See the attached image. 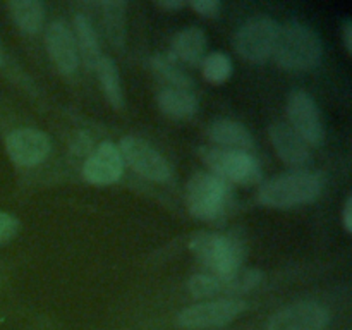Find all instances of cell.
Listing matches in <instances>:
<instances>
[{
    "label": "cell",
    "instance_id": "277c9868",
    "mask_svg": "<svg viewBox=\"0 0 352 330\" xmlns=\"http://www.w3.org/2000/svg\"><path fill=\"white\" fill-rule=\"evenodd\" d=\"M199 157L212 170V174L226 181L227 184L234 182V184L251 186L260 182L263 177L260 162L248 151L203 146L199 148Z\"/></svg>",
    "mask_w": 352,
    "mask_h": 330
},
{
    "label": "cell",
    "instance_id": "e0dca14e",
    "mask_svg": "<svg viewBox=\"0 0 352 330\" xmlns=\"http://www.w3.org/2000/svg\"><path fill=\"white\" fill-rule=\"evenodd\" d=\"M157 103L162 112L172 119H189L198 110V98L191 89L164 88L157 95Z\"/></svg>",
    "mask_w": 352,
    "mask_h": 330
},
{
    "label": "cell",
    "instance_id": "1f68e13d",
    "mask_svg": "<svg viewBox=\"0 0 352 330\" xmlns=\"http://www.w3.org/2000/svg\"><path fill=\"white\" fill-rule=\"evenodd\" d=\"M0 64H2V54H0Z\"/></svg>",
    "mask_w": 352,
    "mask_h": 330
},
{
    "label": "cell",
    "instance_id": "83f0119b",
    "mask_svg": "<svg viewBox=\"0 0 352 330\" xmlns=\"http://www.w3.org/2000/svg\"><path fill=\"white\" fill-rule=\"evenodd\" d=\"M91 151V140L86 134L79 133L72 141V153L76 155H88Z\"/></svg>",
    "mask_w": 352,
    "mask_h": 330
},
{
    "label": "cell",
    "instance_id": "f1b7e54d",
    "mask_svg": "<svg viewBox=\"0 0 352 330\" xmlns=\"http://www.w3.org/2000/svg\"><path fill=\"white\" fill-rule=\"evenodd\" d=\"M342 222L346 232H352V198L349 196L344 205V213H342Z\"/></svg>",
    "mask_w": 352,
    "mask_h": 330
},
{
    "label": "cell",
    "instance_id": "7402d4cb",
    "mask_svg": "<svg viewBox=\"0 0 352 330\" xmlns=\"http://www.w3.org/2000/svg\"><path fill=\"white\" fill-rule=\"evenodd\" d=\"M151 69L167 85L165 88H192V79L179 67L177 60L172 55H155L151 58Z\"/></svg>",
    "mask_w": 352,
    "mask_h": 330
},
{
    "label": "cell",
    "instance_id": "8992f818",
    "mask_svg": "<svg viewBox=\"0 0 352 330\" xmlns=\"http://www.w3.org/2000/svg\"><path fill=\"white\" fill-rule=\"evenodd\" d=\"M246 309V302L234 298H220L196 302L177 315V325L186 330H208L229 325Z\"/></svg>",
    "mask_w": 352,
    "mask_h": 330
},
{
    "label": "cell",
    "instance_id": "44dd1931",
    "mask_svg": "<svg viewBox=\"0 0 352 330\" xmlns=\"http://www.w3.org/2000/svg\"><path fill=\"white\" fill-rule=\"evenodd\" d=\"M103 7V24L109 40L113 47L122 48L126 41V2L122 0H107Z\"/></svg>",
    "mask_w": 352,
    "mask_h": 330
},
{
    "label": "cell",
    "instance_id": "f546056e",
    "mask_svg": "<svg viewBox=\"0 0 352 330\" xmlns=\"http://www.w3.org/2000/svg\"><path fill=\"white\" fill-rule=\"evenodd\" d=\"M157 6L160 7V9L177 10V9H182V7L188 6V2H184V0H158Z\"/></svg>",
    "mask_w": 352,
    "mask_h": 330
},
{
    "label": "cell",
    "instance_id": "5bb4252c",
    "mask_svg": "<svg viewBox=\"0 0 352 330\" xmlns=\"http://www.w3.org/2000/svg\"><path fill=\"white\" fill-rule=\"evenodd\" d=\"M270 140L275 151L291 167H302L311 160V150L309 144L296 133L291 124L274 122L270 126Z\"/></svg>",
    "mask_w": 352,
    "mask_h": 330
},
{
    "label": "cell",
    "instance_id": "d6986e66",
    "mask_svg": "<svg viewBox=\"0 0 352 330\" xmlns=\"http://www.w3.org/2000/svg\"><path fill=\"white\" fill-rule=\"evenodd\" d=\"M7 7L14 23L24 33L34 34L43 26L45 6L40 0H12Z\"/></svg>",
    "mask_w": 352,
    "mask_h": 330
},
{
    "label": "cell",
    "instance_id": "cb8c5ba5",
    "mask_svg": "<svg viewBox=\"0 0 352 330\" xmlns=\"http://www.w3.org/2000/svg\"><path fill=\"white\" fill-rule=\"evenodd\" d=\"M201 71L206 81L213 85H222L232 74V60L223 52H213L203 57Z\"/></svg>",
    "mask_w": 352,
    "mask_h": 330
},
{
    "label": "cell",
    "instance_id": "2e32d148",
    "mask_svg": "<svg viewBox=\"0 0 352 330\" xmlns=\"http://www.w3.org/2000/svg\"><path fill=\"white\" fill-rule=\"evenodd\" d=\"M206 50V34L199 28H184L172 38V57L189 65L201 64Z\"/></svg>",
    "mask_w": 352,
    "mask_h": 330
},
{
    "label": "cell",
    "instance_id": "8fae6325",
    "mask_svg": "<svg viewBox=\"0 0 352 330\" xmlns=\"http://www.w3.org/2000/svg\"><path fill=\"white\" fill-rule=\"evenodd\" d=\"M7 153L19 167H34L47 160L52 143L47 134L33 127L12 131L6 140Z\"/></svg>",
    "mask_w": 352,
    "mask_h": 330
},
{
    "label": "cell",
    "instance_id": "484cf974",
    "mask_svg": "<svg viewBox=\"0 0 352 330\" xmlns=\"http://www.w3.org/2000/svg\"><path fill=\"white\" fill-rule=\"evenodd\" d=\"M17 230H19V220L10 213L0 212V246L12 241Z\"/></svg>",
    "mask_w": 352,
    "mask_h": 330
},
{
    "label": "cell",
    "instance_id": "4dcf8cb0",
    "mask_svg": "<svg viewBox=\"0 0 352 330\" xmlns=\"http://www.w3.org/2000/svg\"><path fill=\"white\" fill-rule=\"evenodd\" d=\"M344 43H346L347 52H352V23L351 21H346L344 24Z\"/></svg>",
    "mask_w": 352,
    "mask_h": 330
},
{
    "label": "cell",
    "instance_id": "7a4b0ae2",
    "mask_svg": "<svg viewBox=\"0 0 352 330\" xmlns=\"http://www.w3.org/2000/svg\"><path fill=\"white\" fill-rule=\"evenodd\" d=\"M322 192V179L309 170L285 172L261 184L258 201L272 208H294L313 203Z\"/></svg>",
    "mask_w": 352,
    "mask_h": 330
},
{
    "label": "cell",
    "instance_id": "9c48e42d",
    "mask_svg": "<svg viewBox=\"0 0 352 330\" xmlns=\"http://www.w3.org/2000/svg\"><path fill=\"white\" fill-rule=\"evenodd\" d=\"M287 116L291 127L311 146L323 141V124L315 98L308 91L296 89L287 98Z\"/></svg>",
    "mask_w": 352,
    "mask_h": 330
},
{
    "label": "cell",
    "instance_id": "d4e9b609",
    "mask_svg": "<svg viewBox=\"0 0 352 330\" xmlns=\"http://www.w3.org/2000/svg\"><path fill=\"white\" fill-rule=\"evenodd\" d=\"M188 289L192 298L208 299L222 292V280L213 274H196L189 278Z\"/></svg>",
    "mask_w": 352,
    "mask_h": 330
},
{
    "label": "cell",
    "instance_id": "30bf717a",
    "mask_svg": "<svg viewBox=\"0 0 352 330\" xmlns=\"http://www.w3.org/2000/svg\"><path fill=\"white\" fill-rule=\"evenodd\" d=\"M330 313L325 306L315 301H299L275 313L267 330H327Z\"/></svg>",
    "mask_w": 352,
    "mask_h": 330
},
{
    "label": "cell",
    "instance_id": "5b68a950",
    "mask_svg": "<svg viewBox=\"0 0 352 330\" xmlns=\"http://www.w3.org/2000/svg\"><path fill=\"white\" fill-rule=\"evenodd\" d=\"M229 201V184L212 172H196L186 188V203L192 217L199 220H215Z\"/></svg>",
    "mask_w": 352,
    "mask_h": 330
},
{
    "label": "cell",
    "instance_id": "4316f807",
    "mask_svg": "<svg viewBox=\"0 0 352 330\" xmlns=\"http://www.w3.org/2000/svg\"><path fill=\"white\" fill-rule=\"evenodd\" d=\"M189 6L203 17H217L222 10V3L219 0H192Z\"/></svg>",
    "mask_w": 352,
    "mask_h": 330
},
{
    "label": "cell",
    "instance_id": "7c38bea8",
    "mask_svg": "<svg viewBox=\"0 0 352 330\" xmlns=\"http://www.w3.org/2000/svg\"><path fill=\"white\" fill-rule=\"evenodd\" d=\"M124 172V160L119 146L110 141L91 151L82 165V175L89 184L109 186L119 181Z\"/></svg>",
    "mask_w": 352,
    "mask_h": 330
},
{
    "label": "cell",
    "instance_id": "6da1fadb",
    "mask_svg": "<svg viewBox=\"0 0 352 330\" xmlns=\"http://www.w3.org/2000/svg\"><path fill=\"white\" fill-rule=\"evenodd\" d=\"M274 58L287 71H313L322 64L323 45L313 28L299 21L280 26Z\"/></svg>",
    "mask_w": 352,
    "mask_h": 330
},
{
    "label": "cell",
    "instance_id": "ac0fdd59",
    "mask_svg": "<svg viewBox=\"0 0 352 330\" xmlns=\"http://www.w3.org/2000/svg\"><path fill=\"white\" fill-rule=\"evenodd\" d=\"M74 36L76 43H78L79 57L85 58L88 67H96L102 55V47H100L98 34H96L95 28L89 23L88 17L85 14H76L74 17Z\"/></svg>",
    "mask_w": 352,
    "mask_h": 330
},
{
    "label": "cell",
    "instance_id": "52a82bcc",
    "mask_svg": "<svg viewBox=\"0 0 352 330\" xmlns=\"http://www.w3.org/2000/svg\"><path fill=\"white\" fill-rule=\"evenodd\" d=\"M280 24L270 17H253L239 28L236 34V50L253 64H263L274 57Z\"/></svg>",
    "mask_w": 352,
    "mask_h": 330
},
{
    "label": "cell",
    "instance_id": "603a6c76",
    "mask_svg": "<svg viewBox=\"0 0 352 330\" xmlns=\"http://www.w3.org/2000/svg\"><path fill=\"white\" fill-rule=\"evenodd\" d=\"M222 280V292H229V294H244L258 285L263 280V272L256 270V268H243L230 274L229 277H220Z\"/></svg>",
    "mask_w": 352,
    "mask_h": 330
},
{
    "label": "cell",
    "instance_id": "ba28073f",
    "mask_svg": "<svg viewBox=\"0 0 352 330\" xmlns=\"http://www.w3.org/2000/svg\"><path fill=\"white\" fill-rule=\"evenodd\" d=\"M119 151L122 155L124 164L129 165L144 179H150L153 182H167L170 179L172 172L168 162L146 141L126 136L120 141Z\"/></svg>",
    "mask_w": 352,
    "mask_h": 330
},
{
    "label": "cell",
    "instance_id": "ffe728a7",
    "mask_svg": "<svg viewBox=\"0 0 352 330\" xmlns=\"http://www.w3.org/2000/svg\"><path fill=\"white\" fill-rule=\"evenodd\" d=\"M95 69L96 74H98L100 85H102V89L103 93H105L109 103L116 110H122L124 107H126V98H124L122 81H120V74L116 62L110 57H105V55H103Z\"/></svg>",
    "mask_w": 352,
    "mask_h": 330
},
{
    "label": "cell",
    "instance_id": "9a60e30c",
    "mask_svg": "<svg viewBox=\"0 0 352 330\" xmlns=\"http://www.w3.org/2000/svg\"><path fill=\"white\" fill-rule=\"evenodd\" d=\"M208 138L213 143L219 144V148H227V150H239L251 153V150L254 148L253 134L244 124L237 122V120H213L208 127Z\"/></svg>",
    "mask_w": 352,
    "mask_h": 330
},
{
    "label": "cell",
    "instance_id": "4fadbf2b",
    "mask_svg": "<svg viewBox=\"0 0 352 330\" xmlns=\"http://www.w3.org/2000/svg\"><path fill=\"white\" fill-rule=\"evenodd\" d=\"M45 45L52 62L62 74H72L79 65L74 31L64 21H54L45 31Z\"/></svg>",
    "mask_w": 352,
    "mask_h": 330
},
{
    "label": "cell",
    "instance_id": "3957f363",
    "mask_svg": "<svg viewBox=\"0 0 352 330\" xmlns=\"http://www.w3.org/2000/svg\"><path fill=\"white\" fill-rule=\"evenodd\" d=\"M189 250L217 277H229L243 267L244 246L241 241L217 232H196Z\"/></svg>",
    "mask_w": 352,
    "mask_h": 330
}]
</instances>
